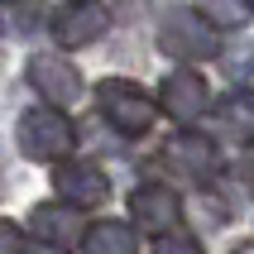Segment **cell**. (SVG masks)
<instances>
[{"label": "cell", "mask_w": 254, "mask_h": 254, "mask_svg": "<svg viewBox=\"0 0 254 254\" xmlns=\"http://www.w3.org/2000/svg\"><path fill=\"white\" fill-rule=\"evenodd\" d=\"M96 106L120 134H129V139H134V134H149V129H154V115H158L154 96H149L144 86L125 82V77H106V82L96 86Z\"/></svg>", "instance_id": "cell-1"}, {"label": "cell", "mask_w": 254, "mask_h": 254, "mask_svg": "<svg viewBox=\"0 0 254 254\" xmlns=\"http://www.w3.org/2000/svg\"><path fill=\"white\" fill-rule=\"evenodd\" d=\"M77 144V129L63 111L53 106H39V111H24L19 115V149L24 158H39V163H58V158L72 154Z\"/></svg>", "instance_id": "cell-2"}, {"label": "cell", "mask_w": 254, "mask_h": 254, "mask_svg": "<svg viewBox=\"0 0 254 254\" xmlns=\"http://www.w3.org/2000/svg\"><path fill=\"white\" fill-rule=\"evenodd\" d=\"M158 48L168 58H216L221 53V34L201 10H168L158 24Z\"/></svg>", "instance_id": "cell-3"}, {"label": "cell", "mask_w": 254, "mask_h": 254, "mask_svg": "<svg viewBox=\"0 0 254 254\" xmlns=\"http://www.w3.org/2000/svg\"><path fill=\"white\" fill-rule=\"evenodd\" d=\"M29 86L39 96H48L53 111H63V106H72V101L82 96V72L58 53H34L29 58Z\"/></svg>", "instance_id": "cell-4"}, {"label": "cell", "mask_w": 254, "mask_h": 254, "mask_svg": "<svg viewBox=\"0 0 254 254\" xmlns=\"http://www.w3.org/2000/svg\"><path fill=\"white\" fill-rule=\"evenodd\" d=\"M106 29H111V10H106L101 0H67V5L53 14V39L63 43V48H86V43H96Z\"/></svg>", "instance_id": "cell-5"}, {"label": "cell", "mask_w": 254, "mask_h": 254, "mask_svg": "<svg viewBox=\"0 0 254 254\" xmlns=\"http://www.w3.org/2000/svg\"><path fill=\"white\" fill-rule=\"evenodd\" d=\"M129 211H134V226L149 230V235H168V230L183 226V197L163 183H144L134 187L129 197Z\"/></svg>", "instance_id": "cell-6"}, {"label": "cell", "mask_w": 254, "mask_h": 254, "mask_svg": "<svg viewBox=\"0 0 254 254\" xmlns=\"http://www.w3.org/2000/svg\"><path fill=\"white\" fill-rule=\"evenodd\" d=\"M158 106H163L178 125H187V120L206 115V106H211V86L201 82V72L178 67V72L163 77V86H158Z\"/></svg>", "instance_id": "cell-7"}, {"label": "cell", "mask_w": 254, "mask_h": 254, "mask_svg": "<svg viewBox=\"0 0 254 254\" xmlns=\"http://www.w3.org/2000/svg\"><path fill=\"white\" fill-rule=\"evenodd\" d=\"M53 187H58V197L67 201V206H82V211L106 206V197H111V178L96 163H58Z\"/></svg>", "instance_id": "cell-8"}, {"label": "cell", "mask_w": 254, "mask_h": 254, "mask_svg": "<svg viewBox=\"0 0 254 254\" xmlns=\"http://www.w3.org/2000/svg\"><path fill=\"white\" fill-rule=\"evenodd\" d=\"M168 158H173V163H183V173H197V178H211V173L221 168V149H216V139L192 134V129L168 139Z\"/></svg>", "instance_id": "cell-9"}, {"label": "cell", "mask_w": 254, "mask_h": 254, "mask_svg": "<svg viewBox=\"0 0 254 254\" xmlns=\"http://www.w3.org/2000/svg\"><path fill=\"white\" fill-rule=\"evenodd\" d=\"M82 254H139V240L125 221H96L82 235Z\"/></svg>", "instance_id": "cell-10"}, {"label": "cell", "mask_w": 254, "mask_h": 254, "mask_svg": "<svg viewBox=\"0 0 254 254\" xmlns=\"http://www.w3.org/2000/svg\"><path fill=\"white\" fill-rule=\"evenodd\" d=\"M29 230H34L43 245H53V250H67V245L77 240V221H72V211H63V206H53V201L34 206V216H29Z\"/></svg>", "instance_id": "cell-11"}, {"label": "cell", "mask_w": 254, "mask_h": 254, "mask_svg": "<svg viewBox=\"0 0 254 254\" xmlns=\"http://www.w3.org/2000/svg\"><path fill=\"white\" fill-rule=\"evenodd\" d=\"M216 120H221V134L250 144L254 139V96L250 91H226L221 106H216Z\"/></svg>", "instance_id": "cell-12"}, {"label": "cell", "mask_w": 254, "mask_h": 254, "mask_svg": "<svg viewBox=\"0 0 254 254\" xmlns=\"http://www.w3.org/2000/svg\"><path fill=\"white\" fill-rule=\"evenodd\" d=\"M201 5H206V19H216V24H226V29H240L250 19V5L245 0H201Z\"/></svg>", "instance_id": "cell-13"}, {"label": "cell", "mask_w": 254, "mask_h": 254, "mask_svg": "<svg viewBox=\"0 0 254 254\" xmlns=\"http://www.w3.org/2000/svg\"><path fill=\"white\" fill-rule=\"evenodd\" d=\"M154 254H206L197 245V235H187V230H168V235H158Z\"/></svg>", "instance_id": "cell-14"}, {"label": "cell", "mask_w": 254, "mask_h": 254, "mask_svg": "<svg viewBox=\"0 0 254 254\" xmlns=\"http://www.w3.org/2000/svg\"><path fill=\"white\" fill-rule=\"evenodd\" d=\"M0 254H24V230L14 221H0Z\"/></svg>", "instance_id": "cell-15"}, {"label": "cell", "mask_w": 254, "mask_h": 254, "mask_svg": "<svg viewBox=\"0 0 254 254\" xmlns=\"http://www.w3.org/2000/svg\"><path fill=\"white\" fill-rule=\"evenodd\" d=\"M245 5H250V10H254V0H245Z\"/></svg>", "instance_id": "cell-16"}, {"label": "cell", "mask_w": 254, "mask_h": 254, "mask_svg": "<svg viewBox=\"0 0 254 254\" xmlns=\"http://www.w3.org/2000/svg\"><path fill=\"white\" fill-rule=\"evenodd\" d=\"M0 5H5V0H0Z\"/></svg>", "instance_id": "cell-17"}]
</instances>
